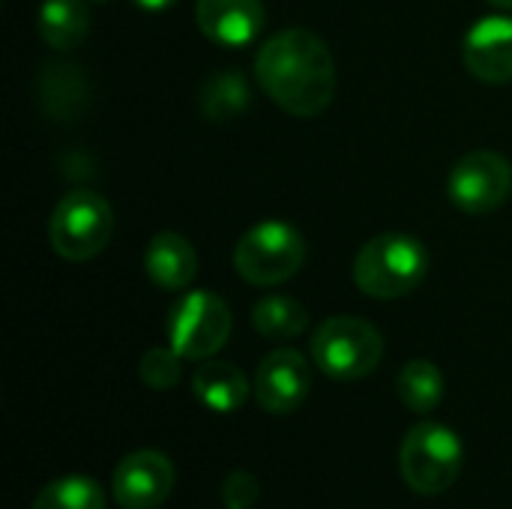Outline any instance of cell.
<instances>
[{
  "mask_svg": "<svg viewBox=\"0 0 512 509\" xmlns=\"http://www.w3.org/2000/svg\"><path fill=\"white\" fill-rule=\"evenodd\" d=\"M255 75L264 93L294 117H315L327 111L336 96L333 54L327 42L306 27L267 36L255 57Z\"/></svg>",
  "mask_w": 512,
  "mask_h": 509,
  "instance_id": "cell-1",
  "label": "cell"
},
{
  "mask_svg": "<svg viewBox=\"0 0 512 509\" xmlns=\"http://www.w3.org/2000/svg\"><path fill=\"white\" fill-rule=\"evenodd\" d=\"M429 273L426 246L399 231H387L360 246L354 258V282L375 300H399L411 294Z\"/></svg>",
  "mask_w": 512,
  "mask_h": 509,
  "instance_id": "cell-2",
  "label": "cell"
},
{
  "mask_svg": "<svg viewBox=\"0 0 512 509\" xmlns=\"http://www.w3.org/2000/svg\"><path fill=\"white\" fill-rule=\"evenodd\" d=\"M462 438L444 423H417L402 438L399 471L411 492L432 498L444 495L462 474Z\"/></svg>",
  "mask_w": 512,
  "mask_h": 509,
  "instance_id": "cell-3",
  "label": "cell"
},
{
  "mask_svg": "<svg viewBox=\"0 0 512 509\" xmlns=\"http://www.w3.org/2000/svg\"><path fill=\"white\" fill-rule=\"evenodd\" d=\"M384 357V336L363 318L336 315L312 333V360L333 381L369 378Z\"/></svg>",
  "mask_w": 512,
  "mask_h": 509,
  "instance_id": "cell-4",
  "label": "cell"
},
{
  "mask_svg": "<svg viewBox=\"0 0 512 509\" xmlns=\"http://www.w3.org/2000/svg\"><path fill=\"white\" fill-rule=\"evenodd\" d=\"M306 261L303 234L279 219L258 222L234 246V270L249 285L273 288L300 273Z\"/></svg>",
  "mask_w": 512,
  "mask_h": 509,
  "instance_id": "cell-5",
  "label": "cell"
},
{
  "mask_svg": "<svg viewBox=\"0 0 512 509\" xmlns=\"http://www.w3.org/2000/svg\"><path fill=\"white\" fill-rule=\"evenodd\" d=\"M114 234V210L111 204L90 192L78 189L60 198L48 219L51 249L66 261H90L96 258Z\"/></svg>",
  "mask_w": 512,
  "mask_h": 509,
  "instance_id": "cell-6",
  "label": "cell"
},
{
  "mask_svg": "<svg viewBox=\"0 0 512 509\" xmlns=\"http://www.w3.org/2000/svg\"><path fill=\"white\" fill-rule=\"evenodd\" d=\"M231 324V309L222 297L210 291H189L168 312V345L183 360H210L225 348Z\"/></svg>",
  "mask_w": 512,
  "mask_h": 509,
  "instance_id": "cell-7",
  "label": "cell"
},
{
  "mask_svg": "<svg viewBox=\"0 0 512 509\" xmlns=\"http://www.w3.org/2000/svg\"><path fill=\"white\" fill-rule=\"evenodd\" d=\"M447 195L459 210L471 216H486L498 210L512 195L510 159L495 150L465 153L447 177Z\"/></svg>",
  "mask_w": 512,
  "mask_h": 509,
  "instance_id": "cell-8",
  "label": "cell"
},
{
  "mask_svg": "<svg viewBox=\"0 0 512 509\" xmlns=\"http://www.w3.org/2000/svg\"><path fill=\"white\" fill-rule=\"evenodd\" d=\"M174 492V465L159 450H135L114 468L111 495L120 509H159Z\"/></svg>",
  "mask_w": 512,
  "mask_h": 509,
  "instance_id": "cell-9",
  "label": "cell"
},
{
  "mask_svg": "<svg viewBox=\"0 0 512 509\" xmlns=\"http://www.w3.org/2000/svg\"><path fill=\"white\" fill-rule=\"evenodd\" d=\"M309 390H312V372L300 351L279 348L258 363L252 393H255V402L267 414L297 411L306 402Z\"/></svg>",
  "mask_w": 512,
  "mask_h": 509,
  "instance_id": "cell-10",
  "label": "cell"
},
{
  "mask_svg": "<svg viewBox=\"0 0 512 509\" xmlns=\"http://www.w3.org/2000/svg\"><path fill=\"white\" fill-rule=\"evenodd\" d=\"M465 66L474 78L486 84L512 81V18L486 15L474 21L462 45Z\"/></svg>",
  "mask_w": 512,
  "mask_h": 509,
  "instance_id": "cell-11",
  "label": "cell"
},
{
  "mask_svg": "<svg viewBox=\"0 0 512 509\" xmlns=\"http://www.w3.org/2000/svg\"><path fill=\"white\" fill-rule=\"evenodd\" d=\"M198 27L219 45H249L267 21L261 0H198Z\"/></svg>",
  "mask_w": 512,
  "mask_h": 509,
  "instance_id": "cell-12",
  "label": "cell"
},
{
  "mask_svg": "<svg viewBox=\"0 0 512 509\" xmlns=\"http://www.w3.org/2000/svg\"><path fill=\"white\" fill-rule=\"evenodd\" d=\"M144 273L162 291H183L198 273V255L183 234L162 231L144 249Z\"/></svg>",
  "mask_w": 512,
  "mask_h": 509,
  "instance_id": "cell-13",
  "label": "cell"
},
{
  "mask_svg": "<svg viewBox=\"0 0 512 509\" xmlns=\"http://www.w3.org/2000/svg\"><path fill=\"white\" fill-rule=\"evenodd\" d=\"M192 393L204 408L216 414H234L246 405L252 387L237 366L225 360H207L192 375Z\"/></svg>",
  "mask_w": 512,
  "mask_h": 509,
  "instance_id": "cell-14",
  "label": "cell"
},
{
  "mask_svg": "<svg viewBox=\"0 0 512 509\" xmlns=\"http://www.w3.org/2000/svg\"><path fill=\"white\" fill-rule=\"evenodd\" d=\"M90 30L87 0H45L39 9V36L57 51L75 48Z\"/></svg>",
  "mask_w": 512,
  "mask_h": 509,
  "instance_id": "cell-15",
  "label": "cell"
},
{
  "mask_svg": "<svg viewBox=\"0 0 512 509\" xmlns=\"http://www.w3.org/2000/svg\"><path fill=\"white\" fill-rule=\"evenodd\" d=\"M252 327L273 342L297 339L309 327V312L294 300L282 294H267L264 300L255 303L252 309Z\"/></svg>",
  "mask_w": 512,
  "mask_h": 509,
  "instance_id": "cell-16",
  "label": "cell"
},
{
  "mask_svg": "<svg viewBox=\"0 0 512 509\" xmlns=\"http://www.w3.org/2000/svg\"><path fill=\"white\" fill-rule=\"evenodd\" d=\"M402 405L414 414H432L444 399V375L432 360H411L396 378Z\"/></svg>",
  "mask_w": 512,
  "mask_h": 509,
  "instance_id": "cell-17",
  "label": "cell"
},
{
  "mask_svg": "<svg viewBox=\"0 0 512 509\" xmlns=\"http://www.w3.org/2000/svg\"><path fill=\"white\" fill-rule=\"evenodd\" d=\"M249 84L243 78V72L228 69L213 75L204 90H201V114L213 123H231L234 117H240L249 108Z\"/></svg>",
  "mask_w": 512,
  "mask_h": 509,
  "instance_id": "cell-18",
  "label": "cell"
},
{
  "mask_svg": "<svg viewBox=\"0 0 512 509\" xmlns=\"http://www.w3.org/2000/svg\"><path fill=\"white\" fill-rule=\"evenodd\" d=\"M33 509H105V495L96 480L72 474L42 486Z\"/></svg>",
  "mask_w": 512,
  "mask_h": 509,
  "instance_id": "cell-19",
  "label": "cell"
},
{
  "mask_svg": "<svg viewBox=\"0 0 512 509\" xmlns=\"http://www.w3.org/2000/svg\"><path fill=\"white\" fill-rule=\"evenodd\" d=\"M138 378L153 390H171L183 378V357L168 348H150L138 363Z\"/></svg>",
  "mask_w": 512,
  "mask_h": 509,
  "instance_id": "cell-20",
  "label": "cell"
},
{
  "mask_svg": "<svg viewBox=\"0 0 512 509\" xmlns=\"http://www.w3.org/2000/svg\"><path fill=\"white\" fill-rule=\"evenodd\" d=\"M261 489H258V480L246 471H234L228 474V480L222 483V504L225 509H249L255 507Z\"/></svg>",
  "mask_w": 512,
  "mask_h": 509,
  "instance_id": "cell-21",
  "label": "cell"
},
{
  "mask_svg": "<svg viewBox=\"0 0 512 509\" xmlns=\"http://www.w3.org/2000/svg\"><path fill=\"white\" fill-rule=\"evenodd\" d=\"M177 0H135V6H141V9H147V12H162V9H168V6H174Z\"/></svg>",
  "mask_w": 512,
  "mask_h": 509,
  "instance_id": "cell-22",
  "label": "cell"
},
{
  "mask_svg": "<svg viewBox=\"0 0 512 509\" xmlns=\"http://www.w3.org/2000/svg\"><path fill=\"white\" fill-rule=\"evenodd\" d=\"M492 6H498V9H512V0H489Z\"/></svg>",
  "mask_w": 512,
  "mask_h": 509,
  "instance_id": "cell-23",
  "label": "cell"
},
{
  "mask_svg": "<svg viewBox=\"0 0 512 509\" xmlns=\"http://www.w3.org/2000/svg\"><path fill=\"white\" fill-rule=\"evenodd\" d=\"M96 3H108V0H96Z\"/></svg>",
  "mask_w": 512,
  "mask_h": 509,
  "instance_id": "cell-24",
  "label": "cell"
}]
</instances>
